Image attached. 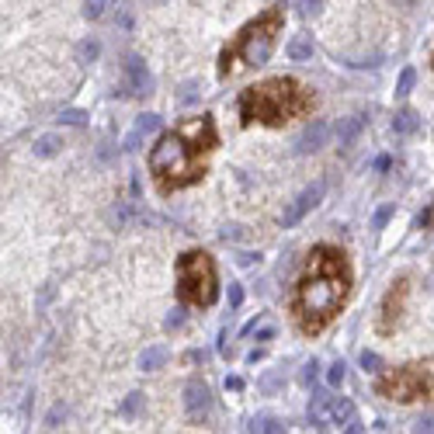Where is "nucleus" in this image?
I'll return each mask as SVG.
<instances>
[{"instance_id": "f257e3e1", "label": "nucleus", "mask_w": 434, "mask_h": 434, "mask_svg": "<svg viewBox=\"0 0 434 434\" xmlns=\"http://www.w3.org/2000/svg\"><path fill=\"white\" fill-rule=\"evenodd\" d=\"M354 288L351 260L337 244H316L306 258V267L292 288L288 299V316L299 327V334L316 337L323 334L344 309Z\"/></svg>"}, {"instance_id": "f03ea898", "label": "nucleus", "mask_w": 434, "mask_h": 434, "mask_svg": "<svg viewBox=\"0 0 434 434\" xmlns=\"http://www.w3.org/2000/svg\"><path fill=\"white\" fill-rule=\"evenodd\" d=\"M219 150V129L212 115H191L167 129L150 150V177L160 195L198 184L209 171V157Z\"/></svg>"}, {"instance_id": "7ed1b4c3", "label": "nucleus", "mask_w": 434, "mask_h": 434, "mask_svg": "<svg viewBox=\"0 0 434 434\" xmlns=\"http://www.w3.org/2000/svg\"><path fill=\"white\" fill-rule=\"evenodd\" d=\"M316 108V90L299 84L295 77H267L251 84L237 97V111L244 125H288L292 118H306Z\"/></svg>"}, {"instance_id": "20e7f679", "label": "nucleus", "mask_w": 434, "mask_h": 434, "mask_svg": "<svg viewBox=\"0 0 434 434\" xmlns=\"http://www.w3.org/2000/svg\"><path fill=\"white\" fill-rule=\"evenodd\" d=\"M285 28V7L271 4L264 7L258 18H251L219 52V77H230L233 70H247V66H264L281 38Z\"/></svg>"}, {"instance_id": "39448f33", "label": "nucleus", "mask_w": 434, "mask_h": 434, "mask_svg": "<svg viewBox=\"0 0 434 434\" xmlns=\"http://www.w3.org/2000/svg\"><path fill=\"white\" fill-rule=\"evenodd\" d=\"M375 393L393 403H434V354L407 361L400 368H386L375 379Z\"/></svg>"}, {"instance_id": "423d86ee", "label": "nucleus", "mask_w": 434, "mask_h": 434, "mask_svg": "<svg viewBox=\"0 0 434 434\" xmlns=\"http://www.w3.org/2000/svg\"><path fill=\"white\" fill-rule=\"evenodd\" d=\"M177 299L198 309H209L219 299V271L209 251H188L177 258Z\"/></svg>"}, {"instance_id": "0eeeda50", "label": "nucleus", "mask_w": 434, "mask_h": 434, "mask_svg": "<svg viewBox=\"0 0 434 434\" xmlns=\"http://www.w3.org/2000/svg\"><path fill=\"white\" fill-rule=\"evenodd\" d=\"M407 295H410V274H400L389 285V292H386V299L379 306V334H393L396 330V323H400V316L407 309Z\"/></svg>"}, {"instance_id": "6e6552de", "label": "nucleus", "mask_w": 434, "mask_h": 434, "mask_svg": "<svg viewBox=\"0 0 434 434\" xmlns=\"http://www.w3.org/2000/svg\"><path fill=\"white\" fill-rule=\"evenodd\" d=\"M122 97H146L150 94V70H146V59L143 56H136V52H129L125 56V66H122Z\"/></svg>"}, {"instance_id": "1a4fd4ad", "label": "nucleus", "mask_w": 434, "mask_h": 434, "mask_svg": "<svg viewBox=\"0 0 434 434\" xmlns=\"http://www.w3.org/2000/svg\"><path fill=\"white\" fill-rule=\"evenodd\" d=\"M323 195H327V181H323V177H320V181H313V184H306V188H302V195H299V198L285 209L281 226H295L306 212H313V209L323 202Z\"/></svg>"}, {"instance_id": "9d476101", "label": "nucleus", "mask_w": 434, "mask_h": 434, "mask_svg": "<svg viewBox=\"0 0 434 434\" xmlns=\"http://www.w3.org/2000/svg\"><path fill=\"white\" fill-rule=\"evenodd\" d=\"M184 410H188L191 421H205V417H209V410H212V393H209V386H205L202 379H191V382L184 386Z\"/></svg>"}, {"instance_id": "9b49d317", "label": "nucleus", "mask_w": 434, "mask_h": 434, "mask_svg": "<svg viewBox=\"0 0 434 434\" xmlns=\"http://www.w3.org/2000/svg\"><path fill=\"white\" fill-rule=\"evenodd\" d=\"M327 136H330V125H327V122H309V125L295 136L292 150H295V153H316V150H323Z\"/></svg>"}, {"instance_id": "f8f14e48", "label": "nucleus", "mask_w": 434, "mask_h": 434, "mask_svg": "<svg viewBox=\"0 0 434 434\" xmlns=\"http://www.w3.org/2000/svg\"><path fill=\"white\" fill-rule=\"evenodd\" d=\"M157 125H160V115H153V111H150V115H139V118H136V125H132V132L125 136V150H139V146H143V139H146Z\"/></svg>"}, {"instance_id": "ddd939ff", "label": "nucleus", "mask_w": 434, "mask_h": 434, "mask_svg": "<svg viewBox=\"0 0 434 434\" xmlns=\"http://www.w3.org/2000/svg\"><path fill=\"white\" fill-rule=\"evenodd\" d=\"M365 122H368V115H365V111H358V115L344 118V122L337 125V143H341V146H351V143H354V136L365 129Z\"/></svg>"}, {"instance_id": "4468645a", "label": "nucleus", "mask_w": 434, "mask_h": 434, "mask_svg": "<svg viewBox=\"0 0 434 434\" xmlns=\"http://www.w3.org/2000/svg\"><path fill=\"white\" fill-rule=\"evenodd\" d=\"M167 358H171V351H167V347H164V344H153V347H146V351L139 354V368H143V372H157V368H160Z\"/></svg>"}, {"instance_id": "2eb2a0df", "label": "nucleus", "mask_w": 434, "mask_h": 434, "mask_svg": "<svg viewBox=\"0 0 434 434\" xmlns=\"http://www.w3.org/2000/svg\"><path fill=\"white\" fill-rule=\"evenodd\" d=\"M35 157H42V160H49V157H56L59 150H63V136H56V132H46V136H38L35 139Z\"/></svg>"}, {"instance_id": "dca6fc26", "label": "nucleus", "mask_w": 434, "mask_h": 434, "mask_svg": "<svg viewBox=\"0 0 434 434\" xmlns=\"http://www.w3.org/2000/svg\"><path fill=\"white\" fill-rule=\"evenodd\" d=\"M288 59H295V63H302V59H313V42L306 38V35H299V38H292L288 42Z\"/></svg>"}, {"instance_id": "f3484780", "label": "nucleus", "mask_w": 434, "mask_h": 434, "mask_svg": "<svg viewBox=\"0 0 434 434\" xmlns=\"http://www.w3.org/2000/svg\"><path fill=\"white\" fill-rule=\"evenodd\" d=\"M393 132H400V136H410V132H417V111H400L396 118H393Z\"/></svg>"}, {"instance_id": "a211bd4d", "label": "nucleus", "mask_w": 434, "mask_h": 434, "mask_svg": "<svg viewBox=\"0 0 434 434\" xmlns=\"http://www.w3.org/2000/svg\"><path fill=\"white\" fill-rule=\"evenodd\" d=\"M330 417L337 421V424H347L351 417H354V407H351V400H330Z\"/></svg>"}, {"instance_id": "6ab92c4d", "label": "nucleus", "mask_w": 434, "mask_h": 434, "mask_svg": "<svg viewBox=\"0 0 434 434\" xmlns=\"http://www.w3.org/2000/svg\"><path fill=\"white\" fill-rule=\"evenodd\" d=\"M139 407H143V393H129V396L118 403V414H122V417H136Z\"/></svg>"}, {"instance_id": "aec40b11", "label": "nucleus", "mask_w": 434, "mask_h": 434, "mask_svg": "<svg viewBox=\"0 0 434 434\" xmlns=\"http://www.w3.org/2000/svg\"><path fill=\"white\" fill-rule=\"evenodd\" d=\"M414 80H417V74L407 66V70L400 74V80H396V97H407V94L414 90Z\"/></svg>"}, {"instance_id": "412c9836", "label": "nucleus", "mask_w": 434, "mask_h": 434, "mask_svg": "<svg viewBox=\"0 0 434 434\" xmlns=\"http://www.w3.org/2000/svg\"><path fill=\"white\" fill-rule=\"evenodd\" d=\"M59 122H63V125H87L90 118H87V111H80V108H70V111L59 115Z\"/></svg>"}, {"instance_id": "4be33fe9", "label": "nucleus", "mask_w": 434, "mask_h": 434, "mask_svg": "<svg viewBox=\"0 0 434 434\" xmlns=\"http://www.w3.org/2000/svg\"><path fill=\"white\" fill-rule=\"evenodd\" d=\"M299 379H302V386H313V382L320 379V361H316V358H313V361H306V365H302V375H299Z\"/></svg>"}, {"instance_id": "5701e85b", "label": "nucleus", "mask_w": 434, "mask_h": 434, "mask_svg": "<svg viewBox=\"0 0 434 434\" xmlns=\"http://www.w3.org/2000/svg\"><path fill=\"white\" fill-rule=\"evenodd\" d=\"M344 375H347L344 361H334V365L327 368V382H330V386H341V382H344Z\"/></svg>"}, {"instance_id": "b1692460", "label": "nucleus", "mask_w": 434, "mask_h": 434, "mask_svg": "<svg viewBox=\"0 0 434 434\" xmlns=\"http://www.w3.org/2000/svg\"><path fill=\"white\" fill-rule=\"evenodd\" d=\"M97 52H101L97 38H87L84 46H80V59H84V63H94V59H97Z\"/></svg>"}, {"instance_id": "393cba45", "label": "nucleus", "mask_w": 434, "mask_h": 434, "mask_svg": "<svg viewBox=\"0 0 434 434\" xmlns=\"http://www.w3.org/2000/svg\"><path fill=\"white\" fill-rule=\"evenodd\" d=\"M195 90H198V84H195V80H191V84H181V87H177V101H181V104H191V101L198 97Z\"/></svg>"}, {"instance_id": "a878e982", "label": "nucleus", "mask_w": 434, "mask_h": 434, "mask_svg": "<svg viewBox=\"0 0 434 434\" xmlns=\"http://www.w3.org/2000/svg\"><path fill=\"white\" fill-rule=\"evenodd\" d=\"M389 216H393V205H382V209L375 212V219H372V230H382V226L389 223Z\"/></svg>"}, {"instance_id": "bb28decb", "label": "nucleus", "mask_w": 434, "mask_h": 434, "mask_svg": "<svg viewBox=\"0 0 434 434\" xmlns=\"http://www.w3.org/2000/svg\"><path fill=\"white\" fill-rule=\"evenodd\" d=\"M104 10H108V4H101V0L97 4H84V18H90V21H97Z\"/></svg>"}, {"instance_id": "cd10ccee", "label": "nucleus", "mask_w": 434, "mask_h": 434, "mask_svg": "<svg viewBox=\"0 0 434 434\" xmlns=\"http://www.w3.org/2000/svg\"><path fill=\"white\" fill-rule=\"evenodd\" d=\"M240 302H244V285H230V309H240Z\"/></svg>"}, {"instance_id": "c85d7f7f", "label": "nucleus", "mask_w": 434, "mask_h": 434, "mask_svg": "<svg viewBox=\"0 0 434 434\" xmlns=\"http://www.w3.org/2000/svg\"><path fill=\"white\" fill-rule=\"evenodd\" d=\"M414 434H434V414H428V417H421V421L414 424Z\"/></svg>"}, {"instance_id": "c756f323", "label": "nucleus", "mask_w": 434, "mask_h": 434, "mask_svg": "<svg viewBox=\"0 0 434 434\" xmlns=\"http://www.w3.org/2000/svg\"><path fill=\"white\" fill-rule=\"evenodd\" d=\"M63 417H66V407H63V403H56V407H52V414H49V421H46V428H56Z\"/></svg>"}, {"instance_id": "7c9ffc66", "label": "nucleus", "mask_w": 434, "mask_h": 434, "mask_svg": "<svg viewBox=\"0 0 434 434\" xmlns=\"http://www.w3.org/2000/svg\"><path fill=\"white\" fill-rule=\"evenodd\" d=\"M379 365H382V361H379V354H372V351H365V354H361V368H368V372H375Z\"/></svg>"}, {"instance_id": "2f4dec72", "label": "nucleus", "mask_w": 434, "mask_h": 434, "mask_svg": "<svg viewBox=\"0 0 434 434\" xmlns=\"http://www.w3.org/2000/svg\"><path fill=\"white\" fill-rule=\"evenodd\" d=\"M181 323H184V313H181V309H174V313H167V320H164V327H167V330H177Z\"/></svg>"}, {"instance_id": "473e14b6", "label": "nucleus", "mask_w": 434, "mask_h": 434, "mask_svg": "<svg viewBox=\"0 0 434 434\" xmlns=\"http://www.w3.org/2000/svg\"><path fill=\"white\" fill-rule=\"evenodd\" d=\"M417 223H421V226H428V230H434V202L424 209V212H421V219H417Z\"/></svg>"}, {"instance_id": "72a5a7b5", "label": "nucleus", "mask_w": 434, "mask_h": 434, "mask_svg": "<svg viewBox=\"0 0 434 434\" xmlns=\"http://www.w3.org/2000/svg\"><path fill=\"white\" fill-rule=\"evenodd\" d=\"M264 434H285V424H281V421H267Z\"/></svg>"}, {"instance_id": "f704fd0d", "label": "nucleus", "mask_w": 434, "mask_h": 434, "mask_svg": "<svg viewBox=\"0 0 434 434\" xmlns=\"http://www.w3.org/2000/svg\"><path fill=\"white\" fill-rule=\"evenodd\" d=\"M302 14H316V10H323V4H295Z\"/></svg>"}, {"instance_id": "c9c22d12", "label": "nucleus", "mask_w": 434, "mask_h": 434, "mask_svg": "<svg viewBox=\"0 0 434 434\" xmlns=\"http://www.w3.org/2000/svg\"><path fill=\"white\" fill-rule=\"evenodd\" d=\"M254 260H260V254H251V251H244V254H240V264H244V267H251Z\"/></svg>"}, {"instance_id": "e433bc0d", "label": "nucleus", "mask_w": 434, "mask_h": 434, "mask_svg": "<svg viewBox=\"0 0 434 434\" xmlns=\"http://www.w3.org/2000/svg\"><path fill=\"white\" fill-rule=\"evenodd\" d=\"M344 434H361V424H347V431Z\"/></svg>"}, {"instance_id": "4c0bfd02", "label": "nucleus", "mask_w": 434, "mask_h": 434, "mask_svg": "<svg viewBox=\"0 0 434 434\" xmlns=\"http://www.w3.org/2000/svg\"><path fill=\"white\" fill-rule=\"evenodd\" d=\"M431 70H434V52H431Z\"/></svg>"}]
</instances>
